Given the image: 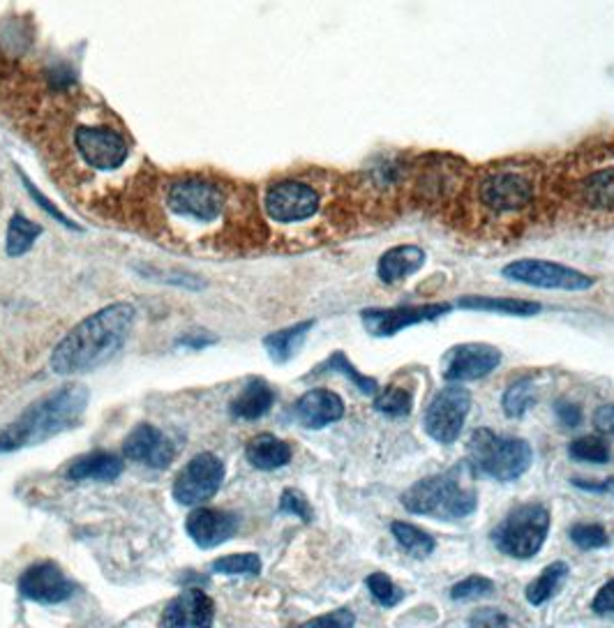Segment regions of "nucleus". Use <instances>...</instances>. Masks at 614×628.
I'll return each instance as SVG.
<instances>
[{"label":"nucleus","instance_id":"obj_1","mask_svg":"<svg viewBox=\"0 0 614 628\" xmlns=\"http://www.w3.org/2000/svg\"><path fill=\"white\" fill-rule=\"evenodd\" d=\"M134 317L137 310L130 303H113L83 319L53 349V372L68 377L104 366L125 345Z\"/></svg>","mask_w":614,"mask_h":628},{"label":"nucleus","instance_id":"obj_2","mask_svg":"<svg viewBox=\"0 0 614 628\" xmlns=\"http://www.w3.org/2000/svg\"><path fill=\"white\" fill-rule=\"evenodd\" d=\"M88 405V388L81 383L63 386L40 402L28 407L12 426L0 432V453L19 451L74 428Z\"/></svg>","mask_w":614,"mask_h":628},{"label":"nucleus","instance_id":"obj_3","mask_svg":"<svg viewBox=\"0 0 614 628\" xmlns=\"http://www.w3.org/2000/svg\"><path fill=\"white\" fill-rule=\"evenodd\" d=\"M472 465H457L451 471L421 478L402 492V506L414 516H430L436 520H460L476 511L479 495L470 484Z\"/></svg>","mask_w":614,"mask_h":628},{"label":"nucleus","instance_id":"obj_4","mask_svg":"<svg viewBox=\"0 0 614 628\" xmlns=\"http://www.w3.org/2000/svg\"><path fill=\"white\" fill-rule=\"evenodd\" d=\"M534 451L524 439L496 437L492 430H476L470 439V465L502 484H511L532 467Z\"/></svg>","mask_w":614,"mask_h":628},{"label":"nucleus","instance_id":"obj_5","mask_svg":"<svg viewBox=\"0 0 614 628\" xmlns=\"http://www.w3.org/2000/svg\"><path fill=\"white\" fill-rule=\"evenodd\" d=\"M550 514L541 504H522L494 527L492 541L496 550L513 559H532L545 544Z\"/></svg>","mask_w":614,"mask_h":628},{"label":"nucleus","instance_id":"obj_6","mask_svg":"<svg viewBox=\"0 0 614 628\" xmlns=\"http://www.w3.org/2000/svg\"><path fill=\"white\" fill-rule=\"evenodd\" d=\"M502 276L511 282L562 291H587L596 282L587 273L575 271V268L543 259H517L504 268Z\"/></svg>","mask_w":614,"mask_h":628},{"label":"nucleus","instance_id":"obj_7","mask_svg":"<svg viewBox=\"0 0 614 628\" xmlns=\"http://www.w3.org/2000/svg\"><path fill=\"white\" fill-rule=\"evenodd\" d=\"M472 409V393L462 386H446L425 411V432L439 443H453L462 435Z\"/></svg>","mask_w":614,"mask_h":628},{"label":"nucleus","instance_id":"obj_8","mask_svg":"<svg viewBox=\"0 0 614 628\" xmlns=\"http://www.w3.org/2000/svg\"><path fill=\"white\" fill-rule=\"evenodd\" d=\"M167 206L173 216L197 220V222H213L220 218L224 208V195L218 186L199 178H185V181L173 183L167 192Z\"/></svg>","mask_w":614,"mask_h":628},{"label":"nucleus","instance_id":"obj_9","mask_svg":"<svg viewBox=\"0 0 614 628\" xmlns=\"http://www.w3.org/2000/svg\"><path fill=\"white\" fill-rule=\"evenodd\" d=\"M224 481V462L213 453L194 456L175 476L173 497L183 506H199L218 495Z\"/></svg>","mask_w":614,"mask_h":628},{"label":"nucleus","instance_id":"obj_10","mask_svg":"<svg viewBox=\"0 0 614 628\" xmlns=\"http://www.w3.org/2000/svg\"><path fill=\"white\" fill-rule=\"evenodd\" d=\"M451 312L449 303H425V306H400V308H374L363 310L361 319L365 331L374 338H391L409 326L434 321Z\"/></svg>","mask_w":614,"mask_h":628},{"label":"nucleus","instance_id":"obj_11","mask_svg":"<svg viewBox=\"0 0 614 628\" xmlns=\"http://www.w3.org/2000/svg\"><path fill=\"white\" fill-rule=\"evenodd\" d=\"M263 206H266V213L275 222H303L319 211V195L305 183L282 181L269 188Z\"/></svg>","mask_w":614,"mask_h":628},{"label":"nucleus","instance_id":"obj_12","mask_svg":"<svg viewBox=\"0 0 614 628\" xmlns=\"http://www.w3.org/2000/svg\"><path fill=\"white\" fill-rule=\"evenodd\" d=\"M83 162L98 171H113L128 160V141L109 128H79L74 134Z\"/></svg>","mask_w":614,"mask_h":628},{"label":"nucleus","instance_id":"obj_13","mask_svg":"<svg viewBox=\"0 0 614 628\" xmlns=\"http://www.w3.org/2000/svg\"><path fill=\"white\" fill-rule=\"evenodd\" d=\"M19 591L28 601L53 606L63 604L74 594V585L66 578V574L51 561L36 564L26 568L23 576L19 578Z\"/></svg>","mask_w":614,"mask_h":628},{"label":"nucleus","instance_id":"obj_14","mask_svg":"<svg viewBox=\"0 0 614 628\" xmlns=\"http://www.w3.org/2000/svg\"><path fill=\"white\" fill-rule=\"evenodd\" d=\"M502 351L492 345L470 342L451 349L444 377L449 381H476L500 368Z\"/></svg>","mask_w":614,"mask_h":628},{"label":"nucleus","instance_id":"obj_15","mask_svg":"<svg viewBox=\"0 0 614 628\" xmlns=\"http://www.w3.org/2000/svg\"><path fill=\"white\" fill-rule=\"evenodd\" d=\"M483 203L496 213H511V211H520L526 203L532 201L534 190L532 183L526 181L524 176L520 173H496L483 183L481 190Z\"/></svg>","mask_w":614,"mask_h":628},{"label":"nucleus","instance_id":"obj_16","mask_svg":"<svg viewBox=\"0 0 614 628\" xmlns=\"http://www.w3.org/2000/svg\"><path fill=\"white\" fill-rule=\"evenodd\" d=\"M185 529L199 548L209 550L227 544L239 531V518L218 508H197L188 516Z\"/></svg>","mask_w":614,"mask_h":628},{"label":"nucleus","instance_id":"obj_17","mask_svg":"<svg viewBox=\"0 0 614 628\" xmlns=\"http://www.w3.org/2000/svg\"><path fill=\"white\" fill-rule=\"evenodd\" d=\"M123 451L130 460L143 462L153 469H167L175 456L169 437H164V432L149 423H141L130 432L123 443Z\"/></svg>","mask_w":614,"mask_h":628},{"label":"nucleus","instance_id":"obj_18","mask_svg":"<svg viewBox=\"0 0 614 628\" xmlns=\"http://www.w3.org/2000/svg\"><path fill=\"white\" fill-rule=\"evenodd\" d=\"M213 619H215V606L211 598L201 589H188L181 596H175L173 601L167 606L162 615V626L207 628V626H213Z\"/></svg>","mask_w":614,"mask_h":628},{"label":"nucleus","instance_id":"obj_19","mask_svg":"<svg viewBox=\"0 0 614 628\" xmlns=\"http://www.w3.org/2000/svg\"><path fill=\"white\" fill-rule=\"evenodd\" d=\"M342 416H344L342 398L333 391H326V388H314V391H308L296 402V418L310 430L326 428L340 421Z\"/></svg>","mask_w":614,"mask_h":628},{"label":"nucleus","instance_id":"obj_20","mask_svg":"<svg viewBox=\"0 0 614 628\" xmlns=\"http://www.w3.org/2000/svg\"><path fill=\"white\" fill-rule=\"evenodd\" d=\"M423 263H425V252L419 246H397L382 255L376 266V273L382 278V282L395 285L421 271Z\"/></svg>","mask_w":614,"mask_h":628},{"label":"nucleus","instance_id":"obj_21","mask_svg":"<svg viewBox=\"0 0 614 628\" xmlns=\"http://www.w3.org/2000/svg\"><path fill=\"white\" fill-rule=\"evenodd\" d=\"M123 474V462L121 458H115L111 453H88L77 458L70 469L68 478L70 481H115Z\"/></svg>","mask_w":614,"mask_h":628},{"label":"nucleus","instance_id":"obj_22","mask_svg":"<svg viewBox=\"0 0 614 628\" xmlns=\"http://www.w3.org/2000/svg\"><path fill=\"white\" fill-rule=\"evenodd\" d=\"M275 402L273 388L263 379H252L241 391V396L231 402V416L241 418V421H256V418L266 416Z\"/></svg>","mask_w":614,"mask_h":628},{"label":"nucleus","instance_id":"obj_23","mask_svg":"<svg viewBox=\"0 0 614 628\" xmlns=\"http://www.w3.org/2000/svg\"><path fill=\"white\" fill-rule=\"evenodd\" d=\"M245 456L250 460L252 467L261 469V471H273L280 469L284 465H289L291 460V446L282 439H278L275 435H259L254 439H250Z\"/></svg>","mask_w":614,"mask_h":628},{"label":"nucleus","instance_id":"obj_24","mask_svg":"<svg viewBox=\"0 0 614 628\" xmlns=\"http://www.w3.org/2000/svg\"><path fill=\"white\" fill-rule=\"evenodd\" d=\"M457 308L476 310V312H496L509 317H534L541 312V306L532 301H520V298H490V296L460 298Z\"/></svg>","mask_w":614,"mask_h":628},{"label":"nucleus","instance_id":"obj_25","mask_svg":"<svg viewBox=\"0 0 614 628\" xmlns=\"http://www.w3.org/2000/svg\"><path fill=\"white\" fill-rule=\"evenodd\" d=\"M314 326V321H303L291 328H284V331L271 333L269 338H263V347L269 349V356L273 358L275 363H286L289 358H294V353L299 351V347L305 342L308 331Z\"/></svg>","mask_w":614,"mask_h":628},{"label":"nucleus","instance_id":"obj_26","mask_svg":"<svg viewBox=\"0 0 614 628\" xmlns=\"http://www.w3.org/2000/svg\"><path fill=\"white\" fill-rule=\"evenodd\" d=\"M568 578V564L566 561H552L543 568V574L526 587V601L532 606H543L550 598L562 589Z\"/></svg>","mask_w":614,"mask_h":628},{"label":"nucleus","instance_id":"obj_27","mask_svg":"<svg viewBox=\"0 0 614 628\" xmlns=\"http://www.w3.org/2000/svg\"><path fill=\"white\" fill-rule=\"evenodd\" d=\"M42 233V227L31 222L23 216H14L8 227V243L6 250L10 257H21L36 246V238Z\"/></svg>","mask_w":614,"mask_h":628},{"label":"nucleus","instance_id":"obj_28","mask_svg":"<svg viewBox=\"0 0 614 628\" xmlns=\"http://www.w3.org/2000/svg\"><path fill=\"white\" fill-rule=\"evenodd\" d=\"M536 383L532 379H522V381H515L506 388V393L502 398V407H504V413L509 418H520L524 416L526 411H530L536 402Z\"/></svg>","mask_w":614,"mask_h":628},{"label":"nucleus","instance_id":"obj_29","mask_svg":"<svg viewBox=\"0 0 614 628\" xmlns=\"http://www.w3.org/2000/svg\"><path fill=\"white\" fill-rule=\"evenodd\" d=\"M391 531L395 536V541L414 557H427L434 550V538L430 534H425L423 529H419L416 525L409 522H393Z\"/></svg>","mask_w":614,"mask_h":628},{"label":"nucleus","instance_id":"obj_30","mask_svg":"<svg viewBox=\"0 0 614 628\" xmlns=\"http://www.w3.org/2000/svg\"><path fill=\"white\" fill-rule=\"evenodd\" d=\"M584 199L596 208H614V169L598 171L584 181Z\"/></svg>","mask_w":614,"mask_h":628},{"label":"nucleus","instance_id":"obj_31","mask_svg":"<svg viewBox=\"0 0 614 628\" xmlns=\"http://www.w3.org/2000/svg\"><path fill=\"white\" fill-rule=\"evenodd\" d=\"M412 407H414V396L402 386L384 388V391L379 393L376 400H374L376 411H382L386 416H395V418L406 416L409 411H412Z\"/></svg>","mask_w":614,"mask_h":628},{"label":"nucleus","instance_id":"obj_32","mask_svg":"<svg viewBox=\"0 0 614 628\" xmlns=\"http://www.w3.org/2000/svg\"><path fill=\"white\" fill-rule=\"evenodd\" d=\"M319 372H326V370H333V372H340V375H344V377H349L351 379V383H356V388H361V393H365V396H374L376 393V379H372V377H363L354 366H351L349 361H346V356L342 353V351H335L329 361L321 366V368H316Z\"/></svg>","mask_w":614,"mask_h":628},{"label":"nucleus","instance_id":"obj_33","mask_svg":"<svg viewBox=\"0 0 614 628\" xmlns=\"http://www.w3.org/2000/svg\"><path fill=\"white\" fill-rule=\"evenodd\" d=\"M568 456L577 462L590 465H605L610 460V448L598 437H582L568 446Z\"/></svg>","mask_w":614,"mask_h":628},{"label":"nucleus","instance_id":"obj_34","mask_svg":"<svg viewBox=\"0 0 614 628\" xmlns=\"http://www.w3.org/2000/svg\"><path fill=\"white\" fill-rule=\"evenodd\" d=\"M213 571L224 576H256L261 571V559L254 552L229 555L213 561Z\"/></svg>","mask_w":614,"mask_h":628},{"label":"nucleus","instance_id":"obj_35","mask_svg":"<svg viewBox=\"0 0 614 628\" xmlns=\"http://www.w3.org/2000/svg\"><path fill=\"white\" fill-rule=\"evenodd\" d=\"M365 585H368L374 601L379 606H384V608H395L404 598V591L386 574H372V576H368Z\"/></svg>","mask_w":614,"mask_h":628},{"label":"nucleus","instance_id":"obj_36","mask_svg":"<svg viewBox=\"0 0 614 628\" xmlns=\"http://www.w3.org/2000/svg\"><path fill=\"white\" fill-rule=\"evenodd\" d=\"M494 594V582L483 578V576H472L457 585H453L451 589V598L453 601H476V598H485Z\"/></svg>","mask_w":614,"mask_h":628},{"label":"nucleus","instance_id":"obj_37","mask_svg":"<svg viewBox=\"0 0 614 628\" xmlns=\"http://www.w3.org/2000/svg\"><path fill=\"white\" fill-rule=\"evenodd\" d=\"M571 541L582 550H598L607 546V531L601 525H575Z\"/></svg>","mask_w":614,"mask_h":628},{"label":"nucleus","instance_id":"obj_38","mask_svg":"<svg viewBox=\"0 0 614 628\" xmlns=\"http://www.w3.org/2000/svg\"><path fill=\"white\" fill-rule=\"evenodd\" d=\"M280 511L282 514H291L305 522L312 520V506L308 504V499L299 492V490H284L280 497Z\"/></svg>","mask_w":614,"mask_h":628},{"label":"nucleus","instance_id":"obj_39","mask_svg":"<svg viewBox=\"0 0 614 628\" xmlns=\"http://www.w3.org/2000/svg\"><path fill=\"white\" fill-rule=\"evenodd\" d=\"M592 608H594L596 615L614 617V580H610L607 585L601 587V591H598L596 598H594Z\"/></svg>","mask_w":614,"mask_h":628},{"label":"nucleus","instance_id":"obj_40","mask_svg":"<svg viewBox=\"0 0 614 628\" xmlns=\"http://www.w3.org/2000/svg\"><path fill=\"white\" fill-rule=\"evenodd\" d=\"M356 624V617L351 615L349 610H335L331 615H324V617H316V619H310L308 626H338V628H349V626H354Z\"/></svg>","mask_w":614,"mask_h":628},{"label":"nucleus","instance_id":"obj_41","mask_svg":"<svg viewBox=\"0 0 614 628\" xmlns=\"http://www.w3.org/2000/svg\"><path fill=\"white\" fill-rule=\"evenodd\" d=\"M554 413H557L560 421L566 426V428H577L582 423V411L577 405L573 402H566V400H560L557 405H554Z\"/></svg>","mask_w":614,"mask_h":628},{"label":"nucleus","instance_id":"obj_42","mask_svg":"<svg viewBox=\"0 0 614 628\" xmlns=\"http://www.w3.org/2000/svg\"><path fill=\"white\" fill-rule=\"evenodd\" d=\"M594 426L596 430H601L603 435L614 437V405H603L596 409L594 413Z\"/></svg>","mask_w":614,"mask_h":628},{"label":"nucleus","instance_id":"obj_43","mask_svg":"<svg viewBox=\"0 0 614 628\" xmlns=\"http://www.w3.org/2000/svg\"><path fill=\"white\" fill-rule=\"evenodd\" d=\"M23 183H26V190H28V192H31V197H33L36 201H40V206L44 208V211H47V213H49L51 218H56L58 222H63L66 227H74V225H72V222H70V220H68V218H66V216L61 213V211H58V208H56V206H51V203H49V201H47V199L42 197V192H40V190H36V188H33L31 183H28V181H26V178H23Z\"/></svg>","mask_w":614,"mask_h":628},{"label":"nucleus","instance_id":"obj_44","mask_svg":"<svg viewBox=\"0 0 614 628\" xmlns=\"http://www.w3.org/2000/svg\"><path fill=\"white\" fill-rule=\"evenodd\" d=\"M472 624L474 626H481V624H485V626H502V624H509V619L504 615L496 612V610H481V612H476L472 617Z\"/></svg>","mask_w":614,"mask_h":628},{"label":"nucleus","instance_id":"obj_45","mask_svg":"<svg viewBox=\"0 0 614 628\" xmlns=\"http://www.w3.org/2000/svg\"><path fill=\"white\" fill-rule=\"evenodd\" d=\"M577 488L587 490V492H605V495H614V476L607 478L603 484H587V481H573Z\"/></svg>","mask_w":614,"mask_h":628}]
</instances>
